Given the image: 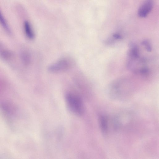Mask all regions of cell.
<instances>
[{"label":"cell","instance_id":"cell-1","mask_svg":"<svg viewBox=\"0 0 159 159\" xmlns=\"http://www.w3.org/2000/svg\"><path fill=\"white\" fill-rule=\"evenodd\" d=\"M66 100L67 107L71 111L78 115L83 113V104L79 96L72 93H68L66 95Z\"/></svg>","mask_w":159,"mask_h":159},{"label":"cell","instance_id":"cell-2","mask_svg":"<svg viewBox=\"0 0 159 159\" xmlns=\"http://www.w3.org/2000/svg\"><path fill=\"white\" fill-rule=\"evenodd\" d=\"M71 65V62L70 60L63 58L51 65L48 69V71L51 73H60L67 70Z\"/></svg>","mask_w":159,"mask_h":159},{"label":"cell","instance_id":"cell-3","mask_svg":"<svg viewBox=\"0 0 159 159\" xmlns=\"http://www.w3.org/2000/svg\"><path fill=\"white\" fill-rule=\"evenodd\" d=\"M0 109L4 114L8 116L14 115L17 110V107L15 104L9 100L0 102Z\"/></svg>","mask_w":159,"mask_h":159},{"label":"cell","instance_id":"cell-4","mask_svg":"<svg viewBox=\"0 0 159 159\" xmlns=\"http://www.w3.org/2000/svg\"><path fill=\"white\" fill-rule=\"evenodd\" d=\"M153 5V0H146L139 9V16L141 17L146 16L152 10Z\"/></svg>","mask_w":159,"mask_h":159},{"label":"cell","instance_id":"cell-5","mask_svg":"<svg viewBox=\"0 0 159 159\" xmlns=\"http://www.w3.org/2000/svg\"><path fill=\"white\" fill-rule=\"evenodd\" d=\"M24 29L27 37L30 39H34V32L30 24L27 21L24 22Z\"/></svg>","mask_w":159,"mask_h":159},{"label":"cell","instance_id":"cell-6","mask_svg":"<svg viewBox=\"0 0 159 159\" xmlns=\"http://www.w3.org/2000/svg\"><path fill=\"white\" fill-rule=\"evenodd\" d=\"M99 123L101 129L103 133L105 134L108 130V124L107 119L103 115L99 116Z\"/></svg>","mask_w":159,"mask_h":159},{"label":"cell","instance_id":"cell-7","mask_svg":"<svg viewBox=\"0 0 159 159\" xmlns=\"http://www.w3.org/2000/svg\"><path fill=\"white\" fill-rule=\"evenodd\" d=\"M0 44V56L5 60L10 59L12 56V53L10 51L5 49Z\"/></svg>","mask_w":159,"mask_h":159},{"label":"cell","instance_id":"cell-8","mask_svg":"<svg viewBox=\"0 0 159 159\" xmlns=\"http://www.w3.org/2000/svg\"><path fill=\"white\" fill-rule=\"evenodd\" d=\"M0 23L5 30L10 34L11 31L7 22L2 15L0 10Z\"/></svg>","mask_w":159,"mask_h":159},{"label":"cell","instance_id":"cell-9","mask_svg":"<svg viewBox=\"0 0 159 159\" xmlns=\"http://www.w3.org/2000/svg\"><path fill=\"white\" fill-rule=\"evenodd\" d=\"M22 58L24 63L26 64H28L30 61V57L27 52H23L22 54Z\"/></svg>","mask_w":159,"mask_h":159},{"label":"cell","instance_id":"cell-10","mask_svg":"<svg viewBox=\"0 0 159 159\" xmlns=\"http://www.w3.org/2000/svg\"><path fill=\"white\" fill-rule=\"evenodd\" d=\"M142 44L144 45L148 52H151L152 50L151 46L148 41L147 40H144L143 41Z\"/></svg>","mask_w":159,"mask_h":159}]
</instances>
